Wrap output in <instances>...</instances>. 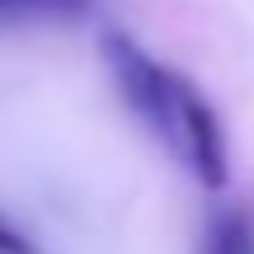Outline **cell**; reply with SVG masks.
Returning a JSON list of instances; mask_svg holds the SVG:
<instances>
[{"mask_svg":"<svg viewBox=\"0 0 254 254\" xmlns=\"http://www.w3.org/2000/svg\"><path fill=\"white\" fill-rule=\"evenodd\" d=\"M104 66H109L113 85H118L123 104L141 118V127L202 184V189H221L231 174L226 155V132L221 118L198 85L155 62L146 47H136L127 33H104Z\"/></svg>","mask_w":254,"mask_h":254,"instance_id":"1","label":"cell"},{"mask_svg":"<svg viewBox=\"0 0 254 254\" xmlns=\"http://www.w3.org/2000/svg\"><path fill=\"white\" fill-rule=\"evenodd\" d=\"M90 0H0V19H19V14H52V19H66V14H85Z\"/></svg>","mask_w":254,"mask_h":254,"instance_id":"2","label":"cell"},{"mask_svg":"<svg viewBox=\"0 0 254 254\" xmlns=\"http://www.w3.org/2000/svg\"><path fill=\"white\" fill-rule=\"evenodd\" d=\"M0 254H28V245H24V240H19L14 231L5 226V221H0Z\"/></svg>","mask_w":254,"mask_h":254,"instance_id":"3","label":"cell"}]
</instances>
